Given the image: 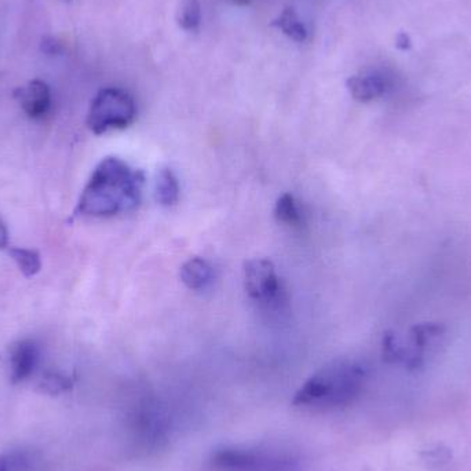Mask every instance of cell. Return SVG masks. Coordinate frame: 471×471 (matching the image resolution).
<instances>
[{
  "label": "cell",
  "instance_id": "1",
  "mask_svg": "<svg viewBox=\"0 0 471 471\" xmlns=\"http://www.w3.org/2000/svg\"><path fill=\"white\" fill-rule=\"evenodd\" d=\"M145 175L118 157H107L94 170L79 200L76 213L87 217H113L140 206Z\"/></svg>",
  "mask_w": 471,
  "mask_h": 471
},
{
  "label": "cell",
  "instance_id": "2",
  "mask_svg": "<svg viewBox=\"0 0 471 471\" xmlns=\"http://www.w3.org/2000/svg\"><path fill=\"white\" fill-rule=\"evenodd\" d=\"M367 372L360 362L338 359L313 374L293 394L292 404L303 408L330 409L349 406L364 389Z\"/></svg>",
  "mask_w": 471,
  "mask_h": 471
},
{
  "label": "cell",
  "instance_id": "3",
  "mask_svg": "<svg viewBox=\"0 0 471 471\" xmlns=\"http://www.w3.org/2000/svg\"><path fill=\"white\" fill-rule=\"evenodd\" d=\"M209 465L214 471H292L298 459L291 451L272 445H222Z\"/></svg>",
  "mask_w": 471,
  "mask_h": 471
},
{
  "label": "cell",
  "instance_id": "4",
  "mask_svg": "<svg viewBox=\"0 0 471 471\" xmlns=\"http://www.w3.org/2000/svg\"><path fill=\"white\" fill-rule=\"evenodd\" d=\"M135 116L137 107L130 94L120 88H103L91 103L87 125L94 134H105L110 130L128 127Z\"/></svg>",
  "mask_w": 471,
  "mask_h": 471
},
{
  "label": "cell",
  "instance_id": "5",
  "mask_svg": "<svg viewBox=\"0 0 471 471\" xmlns=\"http://www.w3.org/2000/svg\"><path fill=\"white\" fill-rule=\"evenodd\" d=\"M441 328L434 324H423L414 328L408 337L399 338L387 334L384 340V359L415 368L423 360L426 345L430 338L440 335Z\"/></svg>",
  "mask_w": 471,
  "mask_h": 471
},
{
  "label": "cell",
  "instance_id": "6",
  "mask_svg": "<svg viewBox=\"0 0 471 471\" xmlns=\"http://www.w3.org/2000/svg\"><path fill=\"white\" fill-rule=\"evenodd\" d=\"M244 285L251 300L263 305H272L281 297L280 278L272 261L251 259L244 266Z\"/></svg>",
  "mask_w": 471,
  "mask_h": 471
},
{
  "label": "cell",
  "instance_id": "7",
  "mask_svg": "<svg viewBox=\"0 0 471 471\" xmlns=\"http://www.w3.org/2000/svg\"><path fill=\"white\" fill-rule=\"evenodd\" d=\"M14 97L31 119H41L51 107L50 87L43 80H32L17 88Z\"/></svg>",
  "mask_w": 471,
  "mask_h": 471
},
{
  "label": "cell",
  "instance_id": "8",
  "mask_svg": "<svg viewBox=\"0 0 471 471\" xmlns=\"http://www.w3.org/2000/svg\"><path fill=\"white\" fill-rule=\"evenodd\" d=\"M346 86L354 100L360 103H369L387 93L391 86V78L386 73L374 71V72L352 76L347 80Z\"/></svg>",
  "mask_w": 471,
  "mask_h": 471
},
{
  "label": "cell",
  "instance_id": "9",
  "mask_svg": "<svg viewBox=\"0 0 471 471\" xmlns=\"http://www.w3.org/2000/svg\"><path fill=\"white\" fill-rule=\"evenodd\" d=\"M39 361L38 345L32 340H19L10 350V368L14 384L31 376Z\"/></svg>",
  "mask_w": 471,
  "mask_h": 471
},
{
  "label": "cell",
  "instance_id": "10",
  "mask_svg": "<svg viewBox=\"0 0 471 471\" xmlns=\"http://www.w3.org/2000/svg\"><path fill=\"white\" fill-rule=\"evenodd\" d=\"M181 280L189 290H204L213 283V266L206 259L194 256L182 265Z\"/></svg>",
  "mask_w": 471,
  "mask_h": 471
},
{
  "label": "cell",
  "instance_id": "11",
  "mask_svg": "<svg viewBox=\"0 0 471 471\" xmlns=\"http://www.w3.org/2000/svg\"><path fill=\"white\" fill-rule=\"evenodd\" d=\"M156 200L162 206H174L179 199V179L171 169H162L157 172L156 184H155Z\"/></svg>",
  "mask_w": 471,
  "mask_h": 471
},
{
  "label": "cell",
  "instance_id": "12",
  "mask_svg": "<svg viewBox=\"0 0 471 471\" xmlns=\"http://www.w3.org/2000/svg\"><path fill=\"white\" fill-rule=\"evenodd\" d=\"M272 26L277 27L278 29L283 31V34H287L288 38L300 42V43L308 39V31H306L303 22L300 21V17H298L293 9H285L277 17V19L273 21Z\"/></svg>",
  "mask_w": 471,
  "mask_h": 471
},
{
  "label": "cell",
  "instance_id": "13",
  "mask_svg": "<svg viewBox=\"0 0 471 471\" xmlns=\"http://www.w3.org/2000/svg\"><path fill=\"white\" fill-rule=\"evenodd\" d=\"M275 216L278 222L287 226H300L302 224V214H300L297 200L290 194L278 197L275 207Z\"/></svg>",
  "mask_w": 471,
  "mask_h": 471
},
{
  "label": "cell",
  "instance_id": "14",
  "mask_svg": "<svg viewBox=\"0 0 471 471\" xmlns=\"http://www.w3.org/2000/svg\"><path fill=\"white\" fill-rule=\"evenodd\" d=\"M9 255L14 259V262L26 277H32L41 272L42 261L38 251L28 248H10Z\"/></svg>",
  "mask_w": 471,
  "mask_h": 471
},
{
  "label": "cell",
  "instance_id": "15",
  "mask_svg": "<svg viewBox=\"0 0 471 471\" xmlns=\"http://www.w3.org/2000/svg\"><path fill=\"white\" fill-rule=\"evenodd\" d=\"M177 21L185 31L194 32L201 22V7L199 0H181L179 2Z\"/></svg>",
  "mask_w": 471,
  "mask_h": 471
},
{
  "label": "cell",
  "instance_id": "16",
  "mask_svg": "<svg viewBox=\"0 0 471 471\" xmlns=\"http://www.w3.org/2000/svg\"><path fill=\"white\" fill-rule=\"evenodd\" d=\"M31 466V459L26 452L4 453L0 455V471H27Z\"/></svg>",
  "mask_w": 471,
  "mask_h": 471
},
{
  "label": "cell",
  "instance_id": "17",
  "mask_svg": "<svg viewBox=\"0 0 471 471\" xmlns=\"http://www.w3.org/2000/svg\"><path fill=\"white\" fill-rule=\"evenodd\" d=\"M72 386L71 379L66 378L64 375L57 374V372H51L44 376L42 381V389L46 393L60 394L63 391H68L69 387Z\"/></svg>",
  "mask_w": 471,
  "mask_h": 471
},
{
  "label": "cell",
  "instance_id": "18",
  "mask_svg": "<svg viewBox=\"0 0 471 471\" xmlns=\"http://www.w3.org/2000/svg\"><path fill=\"white\" fill-rule=\"evenodd\" d=\"M9 247V231L4 219L0 218V250H6Z\"/></svg>",
  "mask_w": 471,
  "mask_h": 471
},
{
  "label": "cell",
  "instance_id": "19",
  "mask_svg": "<svg viewBox=\"0 0 471 471\" xmlns=\"http://www.w3.org/2000/svg\"><path fill=\"white\" fill-rule=\"evenodd\" d=\"M232 4H240V6H246V4H250L251 0H229Z\"/></svg>",
  "mask_w": 471,
  "mask_h": 471
}]
</instances>
